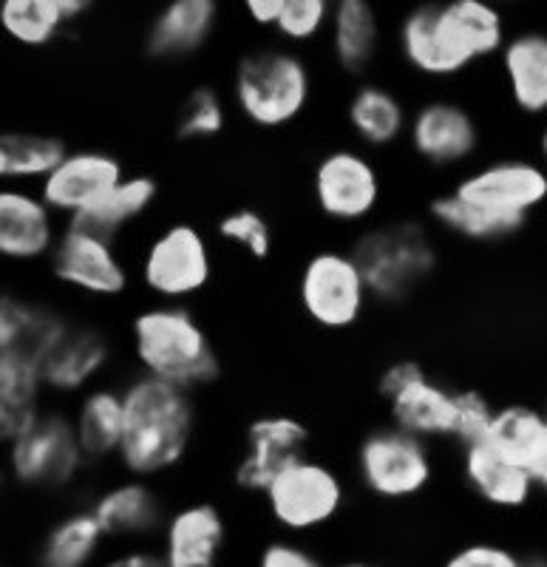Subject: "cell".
<instances>
[{"label":"cell","instance_id":"obj_53","mask_svg":"<svg viewBox=\"0 0 547 567\" xmlns=\"http://www.w3.org/2000/svg\"><path fill=\"white\" fill-rule=\"evenodd\" d=\"M332 3H338V0H332Z\"/></svg>","mask_w":547,"mask_h":567},{"label":"cell","instance_id":"obj_22","mask_svg":"<svg viewBox=\"0 0 547 567\" xmlns=\"http://www.w3.org/2000/svg\"><path fill=\"white\" fill-rule=\"evenodd\" d=\"M71 327L74 321L52 303L18 292H3L0 298V354H18L43 367Z\"/></svg>","mask_w":547,"mask_h":567},{"label":"cell","instance_id":"obj_11","mask_svg":"<svg viewBox=\"0 0 547 567\" xmlns=\"http://www.w3.org/2000/svg\"><path fill=\"white\" fill-rule=\"evenodd\" d=\"M312 199L327 221L361 227L372 221L383 199V179L369 154L358 148H332L312 168Z\"/></svg>","mask_w":547,"mask_h":567},{"label":"cell","instance_id":"obj_37","mask_svg":"<svg viewBox=\"0 0 547 567\" xmlns=\"http://www.w3.org/2000/svg\"><path fill=\"white\" fill-rule=\"evenodd\" d=\"M329 20H332V0H283L272 32L287 45H307L327 32Z\"/></svg>","mask_w":547,"mask_h":567},{"label":"cell","instance_id":"obj_23","mask_svg":"<svg viewBox=\"0 0 547 567\" xmlns=\"http://www.w3.org/2000/svg\"><path fill=\"white\" fill-rule=\"evenodd\" d=\"M219 14V0H165L145 32V54L159 63L194 58L216 34Z\"/></svg>","mask_w":547,"mask_h":567},{"label":"cell","instance_id":"obj_10","mask_svg":"<svg viewBox=\"0 0 547 567\" xmlns=\"http://www.w3.org/2000/svg\"><path fill=\"white\" fill-rule=\"evenodd\" d=\"M45 265L60 287L100 301L120 298L131 284V267L120 250V241L100 236L78 221H65L58 247Z\"/></svg>","mask_w":547,"mask_h":567},{"label":"cell","instance_id":"obj_15","mask_svg":"<svg viewBox=\"0 0 547 567\" xmlns=\"http://www.w3.org/2000/svg\"><path fill=\"white\" fill-rule=\"evenodd\" d=\"M97 523L103 525L109 545H156L171 508L154 480L123 474L94 494L89 503Z\"/></svg>","mask_w":547,"mask_h":567},{"label":"cell","instance_id":"obj_5","mask_svg":"<svg viewBox=\"0 0 547 567\" xmlns=\"http://www.w3.org/2000/svg\"><path fill=\"white\" fill-rule=\"evenodd\" d=\"M261 503L281 534L307 539L341 519L349 503V488L332 465L307 454L287 465L267 485Z\"/></svg>","mask_w":547,"mask_h":567},{"label":"cell","instance_id":"obj_12","mask_svg":"<svg viewBox=\"0 0 547 567\" xmlns=\"http://www.w3.org/2000/svg\"><path fill=\"white\" fill-rule=\"evenodd\" d=\"M400 60L425 80L463 78L479 63L463 40L443 0L420 3L398 27Z\"/></svg>","mask_w":547,"mask_h":567},{"label":"cell","instance_id":"obj_27","mask_svg":"<svg viewBox=\"0 0 547 567\" xmlns=\"http://www.w3.org/2000/svg\"><path fill=\"white\" fill-rule=\"evenodd\" d=\"M109 536L89 505L60 514L34 554V567H97L103 561Z\"/></svg>","mask_w":547,"mask_h":567},{"label":"cell","instance_id":"obj_30","mask_svg":"<svg viewBox=\"0 0 547 567\" xmlns=\"http://www.w3.org/2000/svg\"><path fill=\"white\" fill-rule=\"evenodd\" d=\"M429 216L443 233H448L454 239L474 241V245H494V241L514 239L530 221V216L488 210L483 205L465 202L454 190L434 196L429 202Z\"/></svg>","mask_w":547,"mask_h":567},{"label":"cell","instance_id":"obj_14","mask_svg":"<svg viewBox=\"0 0 547 567\" xmlns=\"http://www.w3.org/2000/svg\"><path fill=\"white\" fill-rule=\"evenodd\" d=\"M309 454V429L292 414H261L245 432L241 457L233 468V485L241 494L261 496L287 465Z\"/></svg>","mask_w":547,"mask_h":567},{"label":"cell","instance_id":"obj_48","mask_svg":"<svg viewBox=\"0 0 547 567\" xmlns=\"http://www.w3.org/2000/svg\"><path fill=\"white\" fill-rule=\"evenodd\" d=\"M329 567H386V565H380V561H374V559H341Z\"/></svg>","mask_w":547,"mask_h":567},{"label":"cell","instance_id":"obj_47","mask_svg":"<svg viewBox=\"0 0 547 567\" xmlns=\"http://www.w3.org/2000/svg\"><path fill=\"white\" fill-rule=\"evenodd\" d=\"M525 567H547V550H530V554H525Z\"/></svg>","mask_w":547,"mask_h":567},{"label":"cell","instance_id":"obj_31","mask_svg":"<svg viewBox=\"0 0 547 567\" xmlns=\"http://www.w3.org/2000/svg\"><path fill=\"white\" fill-rule=\"evenodd\" d=\"M43 372L38 363L0 354V440L3 445L32 429L45 412Z\"/></svg>","mask_w":547,"mask_h":567},{"label":"cell","instance_id":"obj_51","mask_svg":"<svg viewBox=\"0 0 547 567\" xmlns=\"http://www.w3.org/2000/svg\"><path fill=\"white\" fill-rule=\"evenodd\" d=\"M541 412H545V417H547V403H545V409H541Z\"/></svg>","mask_w":547,"mask_h":567},{"label":"cell","instance_id":"obj_7","mask_svg":"<svg viewBox=\"0 0 547 567\" xmlns=\"http://www.w3.org/2000/svg\"><path fill=\"white\" fill-rule=\"evenodd\" d=\"M354 474L361 488L378 503L406 505L432 488L437 463L429 440L389 423L358 443Z\"/></svg>","mask_w":547,"mask_h":567},{"label":"cell","instance_id":"obj_17","mask_svg":"<svg viewBox=\"0 0 547 567\" xmlns=\"http://www.w3.org/2000/svg\"><path fill=\"white\" fill-rule=\"evenodd\" d=\"M451 190L488 210L530 216L547 205V168L545 162L496 159L465 174Z\"/></svg>","mask_w":547,"mask_h":567},{"label":"cell","instance_id":"obj_40","mask_svg":"<svg viewBox=\"0 0 547 567\" xmlns=\"http://www.w3.org/2000/svg\"><path fill=\"white\" fill-rule=\"evenodd\" d=\"M457 403H460V417H457V437L454 445L465 449L471 443L488 440L491 423H494L496 409L491 406V400L485 398L477 389H457Z\"/></svg>","mask_w":547,"mask_h":567},{"label":"cell","instance_id":"obj_35","mask_svg":"<svg viewBox=\"0 0 547 567\" xmlns=\"http://www.w3.org/2000/svg\"><path fill=\"white\" fill-rule=\"evenodd\" d=\"M488 440L494 445H499L505 454H510V457L519 460V463H525L530 468L536 454L541 452V445L547 443L545 412L534 406H522V403L496 409Z\"/></svg>","mask_w":547,"mask_h":567},{"label":"cell","instance_id":"obj_25","mask_svg":"<svg viewBox=\"0 0 547 567\" xmlns=\"http://www.w3.org/2000/svg\"><path fill=\"white\" fill-rule=\"evenodd\" d=\"M499 69L510 105L525 116H547V32L510 34L499 52Z\"/></svg>","mask_w":547,"mask_h":567},{"label":"cell","instance_id":"obj_19","mask_svg":"<svg viewBox=\"0 0 547 567\" xmlns=\"http://www.w3.org/2000/svg\"><path fill=\"white\" fill-rule=\"evenodd\" d=\"M227 548L225 511L207 499L171 508L156 539L165 567H219Z\"/></svg>","mask_w":547,"mask_h":567},{"label":"cell","instance_id":"obj_9","mask_svg":"<svg viewBox=\"0 0 547 567\" xmlns=\"http://www.w3.org/2000/svg\"><path fill=\"white\" fill-rule=\"evenodd\" d=\"M363 272L349 250H318L298 276V303L303 316L327 332H343L361 321L369 307Z\"/></svg>","mask_w":547,"mask_h":567},{"label":"cell","instance_id":"obj_21","mask_svg":"<svg viewBox=\"0 0 547 567\" xmlns=\"http://www.w3.org/2000/svg\"><path fill=\"white\" fill-rule=\"evenodd\" d=\"M111 358H114V347L103 329L74 321L69 336L54 347V352L40 367L45 394L80 398L91 386H97L105 369L111 367Z\"/></svg>","mask_w":547,"mask_h":567},{"label":"cell","instance_id":"obj_46","mask_svg":"<svg viewBox=\"0 0 547 567\" xmlns=\"http://www.w3.org/2000/svg\"><path fill=\"white\" fill-rule=\"evenodd\" d=\"M530 474H534L536 491H539L541 496H547V443L541 445V452L536 454V460L530 463Z\"/></svg>","mask_w":547,"mask_h":567},{"label":"cell","instance_id":"obj_28","mask_svg":"<svg viewBox=\"0 0 547 567\" xmlns=\"http://www.w3.org/2000/svg\"><path fill=\"white\" fill-rule=\"evenodd\" d=\"M409 120L403 100L380 83H361L347 100V125L369 151H386L406 140Z\"/></svg>","mask_w":547,"mask_h":567},{"label":"cell","instance_id":"obj_1","mask_svg":"<svg viewBox=\"0 0 547 567\" xmlns=\"http://www.w3.org/2000/svg\"><path fill=\"white\" fill-rule=\"evenodd\" d=\"M125 429L116 465L131 477L156 480L179 468L196 434L194 392L145 372L123 383Z\"/></svg>","mask_w":547,"mask_h":567},{"label":"cell","instance_id":"obj_6","mask_svg":"<svg viewBox=\"0 0 547 567\" xmlns=\"http://www.w3.org/2000/svg\"><path fill=\"white\" fill-rule=\"evenodd\" d=\"M89 468L74 420L63 409L45 406L32 429L7 443L9 480L29 494H63Z\"/></svg>","mask_w":547,"mask_h":567},{"label":"cell","instance_id":"obj_29","mask_svg":"<svg viewBox=\"0 0 547 567\" xmlns=\"http://www.w3.org/2000/svg\"><path fill=\"white\" fill-rule=\"evenodd\" d=\"M329 54L343 74L361 78L380 52V18L372 0H338L329 20Z\"/></svg>","mask_w":547,"mask_h":567},{"label":"cell","instance_id":"obj_43","mask_svg":"<svg viewBox=\"0 0 547 567\" xmlns=\"http://www.w3.org/2000/svg\"><path fill=\"white\" fill-rule=\"evenodd\" d=\"M97 567H165L156 545H125L114 554L103 556Z\"/></svg>","mask_w":547,"mask_h":567},{"label":"cell","instance_id":"obj_44","mask_svg":"<svg viewBox=\"0 0 547 567\" xmlns=\"http://www.w3.org/2000/svg\"><path fill=\"white\" fill-rule=\"evenodd\" d=\"M241 12L250 18V23L261 29H272L276 27L278 14H281L283 0H239Z\"/></svg>","mask_w":547,"mask_h":567},{"label":"cell","instance_id":"obj_36","mask_svg":"<svg viewBox=\"0 0 547 567\" xmlns=\"http://www.w3.org/2000/svg\"><path fill=\"white\" fill-rule=\"evenodd\" d=\"M227 105L221 94L210 85H196L185 97V105L176 120V136L179 142H207L225 131Z\"/></svg>","mask_w":547,"mask_h":567},{"label":"cell","instance_id":"obj_18","mask_svg":"<svg viewBox=\"0 0 547 567\" xmlns=\"http://www.w3.org/2000/svg\"><path fill=\"white\" fill-rule=\"evenodd\" d=\"M125 176L128 174H125L123 162L109 151H69L58 168L40 182L38 190L60 219L71 221L91 205H97Z\"/></svg>","mask_w":547,"mask_h":567},{"label":"cell","instance_id":"obj_42","mask_svg":"<svg viewBox=\"0 0 547 567\" xmlns=\"http://www.w3.org/2000/svg\"><path fill=\"white\" fill-rule=\"evenodd\" d=\"M420 374H425V369L420 367L417 361H409V358L389 363V367L383 369L378 378V394L389 403L394 394L403 392V389H406L412 381H417Z\"/></svg>","mask_w":547,"mask_h":567},{"label":"cell","instance_id":"obj_38","mask_svg":"<svg viewBox=\"0 0 547 567\" xmlns=\"http://www.w3.org/2000/svg\"><path fill=\"white\" fill-rule=\"evenodd\" d=\"M219 239L227 245H239L241 250L250 252L256 261H267L272 256V227L270 221L252 207H236L227 210L216 225Z\"/></svg>","mask_w":547,"mask_h":567},{"label":"cell","instance_id":"obj_50","mask_svg":"<svg viewBox=\"0 0 547 567\" xmlns=\"http://www.w3.org/2000/svg\"><path fill=\"white\" fill-rule=\"evenodd\" d=\"M494 3H499V7H503V3H514V0H494Z\"/></svg>","mask_w":547,"mask_h":567},{"label":"cell","instance_id":"obj_20","mask_svg":"<svg viewBox=\"0 0 547 567\" xmlns=\"http://www.w3.org/2000/svg\"><path fill=\"white\" fill-rule=\"evenodd\" d=\"M460 471L479 503L494 511H505V514L528 508L530 499L539 494L528 465L505 454L491 440L460 449Z\"/></svg>","mask_w":547,"mask_h":567},{"label":"cell","instance_id":"obj_49","mask_svg":"<svg viewBox=\"0 0 547 567\" xmlns=\"http://www.w3.org/2000/svg\"><path fill=\"white\" fill-rule=\"evenodd\" d=\"M539 148H541V159H547V116H545V125H541V136H539Z\"/></svg>","mask_w":547,"mask_h":567},{"label":"cell","instance_id":"obj_16","mask_svg":"<svg viewBox=\"0 0 547 567\" xmlns=\"http://www.w3.org/2000/svg\"><path fill=\"white\" fill-rule=\"evenodd\" d=\"M65 221L45 205L38 187L0 190V256L9 265H40L58 247Z\"/></svg>","mask_w":547,"mask_h":567},{"label":"cell","instance_id":"obj_4","mask_svg":"<svg viewBox=\"0 0 547 567\" xmlns=\"http://www.w3.org/2000/svg\"><path fill=\"white\" fill-rule=\"evenodd\" d=\"M230 91L247 125L281 131L298 123L312 103V71L292 45H261L239 60Z\"/></svg>","mask_w":547,"mask_h":567},{"label":"cell","instance_id":"obj_8","mask_svg":"<svg viewBox=\"0 0 547 567\" xmlns=\"http://www.w3.org/2000/svg\"><path fill=\"white\" fill-rule=\"evenodd\" d=\"M136 272L159 303H187L207 290L213 278L210 241L190 221H174L142 247Z\"/></svg>","mask_w":547,"mask_h":567},{"label":"cell","instance_id":"obj_34","mask_svg":"<svg viewBox=\"0 0 547 567\" xmlns=\"http://www.w3.org/2000/svg\"><path fill=\"white\" fill-rule=\"evenodd\" d=\"M0 29L23 49H45L63 34L58 0H0Z\"/></svg>","mask_w":547,"mask_h":567},{"label":"cell","instance_id":"obj_2","mask_svg":"<svg viewBox=\"0 0 547 567\" xmlns=\"http://www.w3.org/2000/svg\"><path fill=\"white\" fill-rule=\"evenodd\" d=\"M140 372L196 392L219 381L221 361L207 329L187 303H151L128 327Z\"/></svg>","mask_w":547,"mask_h":567},{"label":"cell","instance_id":"obj_33","mask_svg":"<svg viewBox=\"0 0 547 567\" xmlns=\"http://www.w3.org/2000/svg\"><path fill=\"white\" fill-rule=\"evenodd\" d=\"M60 136L38 131H3L0 136V179L7 185L38 187L69 154Z\"/></svg>","mask_w":547,"mask_h":567},{"label":"cell","instance_id":"obj_39","mask_svg":"<svg viewBox=\"0 0 547 567\" xmlns=\"http://www.w3.org/2000/svg\"><path fill=\"white\" fill-rule=\"evenodd\" d=\"M440 567H525V554L505 542L471 539L448 550Z\"/></svg>","mask_w":547,"mask_h":567},{"label":"cell","instance_id":"obj_24","mask_svg":"<svg viewBox=\"0 0 547 567\" xmlns=\"http://www.w3.org/2000/svg\"><path fill=\"white\" fill-rule=\"evenodd\" d=\"M389 420L403 432L423 437L429 443H454L457 437V389L432 381L429 374H420L403 392L394 394L386 403Z\"/></svg>","mask_w":547,"mask_h":567},{"label":"cell","instance_id":"obj_32","mask_svg":"<svg viewBox=\"0 0 547 567\" xmlns=\"http://www.w3.org/2000/svg\"><path fill=\"white\" fill-rule=\"evenodd\" d=\"M156 196H159V185L148 174H128L120 185L111 187L97 205H91L71 221L120 241L136 221H142V216H148L151 207L156 205Z\"/></svg>","mask_w":547,"mask_h":567},{"label":"cell","instance_id":"obj_3","mask_svg":"<svg viewBox=\"0 0 547 567\" xmlns=\"http://www.w3.org/2000/svg\"><path fill=\"white\" fill-rule=\"evenodd\" d=\"M349 252L361 267L369 298L380 307L412 301L440 270L434 233L417 219H389L363 227Z\"/></svg>","mask_w":547,"mask_h":567},{"label":"cell","instance_id":"obj_26","mask_svg":"<svg viewBox=\"0 0 547 567\" xmlns=\"http://www.w3.org/2000/svg\"><path fill=\"white\" fill-rule=\"evenodd\" d=\"M71 420H74L78 443L91 468L94 465L116 463L125 429L123 386L116 389L109 386V383L91 386L89 392L78 398V406L71 412Z\"/></svg>","mask_w":547,"mask_h":567},{"label":"cell","instance_id":"obj_41","mask_svg":"<svg viewBox=\"0 0 547 567\" xmlns=\"http://www.w3.org/2000/svg\"><path fill=\"white\" fill-rule=\"evenodd\" d=\"M256 567H329L318 550H312L296 536H278L261 545L256 554Z\"/></svg>","mask_w":547,"mask_h":567},{"label":"cell","instance_id":"obj_52","mask_svg":"<svg viewBox=\"0 0 547 567\" xmlns=\"http://www.w3.org/2000/svg\"><path fill=\"white\" fill-rule=\"evenodd\" d=\"M541 162H545V168H547V159H541Z\"/></svg>","mask_w":547,"mask_h":567},{"label":"cell","instance_id":"obj_45","mask_svg":"<svg viewBox=\"0 0 547 567\" xmlns=\"http://www.w3.org/2000/svg\"><path fill=\"white\" fill-rule=\"evenodd\" d=\"M94 3H97V0H58L60 12H63V18H65V27H71V23H80L83 18H89L91 9H94Z\"/></svg>","mask_w":547,"mask_h":567},{"label":"cell","instance_id":"obj_13","mask_svg":"<svg viewBox=\"0 0 547 567\" xmlns=\"http://www.w3.org/2000/svg\"><path fill=\"white\" fill-rule=\"evenodd\" d=\"M406 142L423 165L451 171L463 168L479 154L483 131L465 103L454 97H432L412 111Z\"/></svg>","mask_w":547,"mask_h":567}]
</instances>
